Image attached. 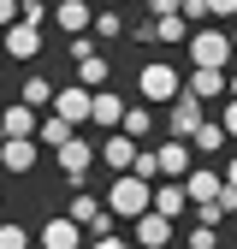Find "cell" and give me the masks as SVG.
<instances>
[{
  "mask_svg": "<svg viewBox=\"0 0 237 249\" xmlns=\"http://www.w3.org/2000/svg\"><path fill=\"white\" fill-rule=\"evenodd\" d=\"M136 89H142V101H148V107H160V101H172L178 89H184V77H178L172 59H148V66L136 71Z\"/></svg>",
  "mask_w": 237,
  "mask_h": 249,
  "instance_id": "3957f363",
  "label": "cell"
},
{
  "mask_svg": "<svg viewBox=\"0 0 237 249\" xmlns=\"http://www.w3.org/2000/svg\"><path fill=\"white\" fill-rule=\"evenodd\" d=\"M118 119H125V101L113 95V89H89V124H101V131H118Z\"/></svg>",
  "mask_w": 237,
  "mask_h": 249,
  "instance_id": "30bf717a",
  "label": "cell"
},
{
  "mask_svg": "<svg viewBox=\"0 0 237 249\" xmlns=\"http://www.w3.org/2000/svg\"><path fill=\"white\" fill-rule=\"evenodd\" d=\"M148 190H154L148 178H136V172H113V190H107V213H118V220H136V213L148 208Z\"/></svg>",
  "mask_w": 237,
  "mask_h": 249,
  "instance_id": "7a4b0ae2",
  "label": "cell"
},
{
  "mask_svg": "<svg viewBox=\"0 0 237 249\" xmlns=\"http://www.w3.org/2000/svg\"><path fill=\"white\" fill-rule=\"evenodd\" d=\"M53 160H59V178H66V184H71V190H77V184L89 178V166H95V142H83V137L71 131L66 142H59V148H53Z\"/></svg>",
  "mask_w": 237,
  "mask_h": 249,
  "instance_id": "277c9868",
  "label": "cell"
},
{
  "mask_svg": "<svg viewBox=\"0 0 237 249\" xmlns=\"http://www.w3.org/2000/svg\"><path fill=\"white\" fill-rule=\"evenodd\" d=\"M89 53H95V36H89V30H77V36H71V59H89Z\"/></svg>",
  "mask_w": 237,
  "mask_h": 249,
  "instance_id": "f546056e",
  "label": "cell"
},
{
  "mask_svg": "<svg viewBox=\"0 0 237 249\" xmlns=\"http://www.w3.org/2000/svg\"><path fill=\"white\" fill-rule=\"evenodd\" d=\"M95 154H101V160H107L113 172H131V160H136V137H125V131H113V137H107V142H101Z\"/></svg>",
  "mask_w": 237,
  "mask_h": 249,
  "instance_id": "2e32d148",
  "label": "cell"
},
{
  "mask_svg": "<svg viewBox=\"0 0 237 249\" xmlns=\"http://www.w3.org/2000/svg\"><path fill=\"white\" fill-rule=\"evenodd\" d=\"M220 124H225V137L237 142V95H225V113H220Z\"/></svg>",
  "mask_w": 237,
  "mask_h": 249,
  "instance_id": "1f68e13d",
  "label": "cell"
},
{
  "mask_svg": "<svg viewBox=\"0 0 237 249\" xmlns=\"http://www.w3.org/2000/svg\"><path fill=\"white\" fill-rule=\"evenodd\" d=\"M131 172L154 184V178H160V160H154V148H136V160H131Z\"/></svg>",
  "mask_w": 237,
  "mask_h": 249,
  "instance_id": "4316f807",
  "label": "cell"
},
{
  "mask_svg": "<svg viewBox=\"0 0 237 249\" xmlns=\"http://www.w3.org/2000/svg\"><path fill=\"white\" fill-rule=\"evenodd\" d=\"M36 124H42V113L36 107H6V113H0V137H36Z\"/></svg>",
  "mask_w": 237,
  "mask_h": 249,
  "instance_id": "e0dca14e",
  "label": "cell"
},
{
  "mask_svg": "<svg viewBox=\"0 0 237 249\" xmlns=\"http://www.w3.org/2000/svg\"><path fill=\"white\" fill-rule=\"evenodd\" d=\"M220 213H237V184H220V196H214Z\"/></svg>",
  "mask_w": 237,
  "mask_h": 249,
  "instance_id": "4dcf8cb0",
  "label": "cell"
},
{
  "mask_svg": "<svg viewBox=\"0 0 237 249\" xmlns=\"http://www.w3.org/2000/svg\"><path fill=\"white\" fill-rule=\"evenodd\" d=\"M6 53L18 59V66H24V59H36V53H42V24L12 18V24H6Z\"/></svg>",
  "mask_w": 237,
  "mask_h": 249,
  "instance_id": "52a82bcc",
  "label": "cell"
},
{
  "mask_svg": "<svg viewBox=\"0 0 237 249\" xmlns=\"http://www.w3.org/2000/svg\"><path fill=\"white\" fill-rule=\"evenodd\" d=\"M131 226H136V243H142V249H172V231H178L166 213H154V208H142Z\"/></svg>",
  "mask_w": 237,
  "mask_h": 249,
  "instance_id": "ba28073f",
  "label": "cell"
},
{
  "mask_svg": "<svg viewBox=\"0 0 237 249\" xmlns=\"http://www.w3.org/2000/svg\"><path fill=\"white\" fill-rule=\"evenodd\" d=\"M89 18H95V12H89V0H59V6H53V24L66 30V36L89 30Z\"/></svg>",
  "mask_w": 237,
  "mask_h": 249,
  "instance_id": "ac0fdd59",
  "label": "cell"
},
{
  "mask_svg": "<svg viewBox=\"0 0 237 249\" xmlns=\"http://www.w3.org/2000/svg\"><path fill=\"white\" fill-rule=\"evenodd\" d=\"M118 124H125V137H148V131H154V113H148V107H125V119H118Z\"/></svg>",
  "mask_w": 237,
  "mask_h": 249,
  "instance_id": "cb8c5ba5",
  "label": "cell"
},
{
  "mask_svg": "<svg viewBox=\"0 0 237 249\" xmlns=\"http://www.w3.org/2000/svg\"><path fill=\"white\" fill-rule=\"evenodd\" d=\"M0 249H30V231L24 226H0Z\"/></svg>",
  "mask_w": 237,
  "mask_h": 249,
  "instance_id": "f1b7e54d",
  "label": "cell"
},
{
  "mask_svg": "<svg viewBox=\"0 0 237 249\" xmlns=\"http://www.w3.org/2000/svg\"><path fill=\"white\" fill-rule=\"evenodd\" d=\"M225 95H237V71H231V77H225Z\"/></svg>",
  "mask_w": 237,
  "mask_h": 249,
  "instance_id": "8d00e7d4",
  "label": "cell"
},
{
  "mask_svg": "<svg viewBox=\"0 0 237 249\" xmlns=\"http://www.w3.org/2000/svg\"><path fill=\"white\" fill-rule=\"evenodd\" d=\"M231 53H237V42L220 24H196L190 30V66H231Z\"/></svg>",
  "mask_w": 237,
  "mask_h": 249,
  "instance_id": "6da1fadb",
  "label": "cell"
},
{
  "mask_svg": "<svg viewBox=\"0 0 237 249\" xmlns=\"http://www.w3.org/2000/svg\"><path fill=\"white\" fill-rule=\"evenodd\" d=\"M12 18H18V0H0V30H6Z\"/></svg>",
  "mask_w": 237,
  "mask_h": 249,
  "instance_id": "e575fe53",
  "label": "cell"
},
{
  "mask_svg": "<svg viewBox=\"0 0 237 249\" xmlns=\"http://www.w3.org/2000/svg\"><path fill=\"white\" fill-rule=\"evenodd\" d=\"M89 36H95V42H113V36H125L118 12H95V18H89Z\"/></svg>",
  "mask_w": 237,
  "mask_h": 249,
  "instance_id": "484cf974",
  "label": "cell"
},
{
  "mask_svg": "<svg viewBox=\"0 0 237 249\" xmlns=\"http://www.w3.org/2000/svg\"><path fill=\"white\" fill-rule=\"evenodd\" d=\"M83 243V226L71 220V213H59V220L42 226V249H77Z\"/></svg>",
  "mask_w": 237,
  "mask_h": 249,
  "instance_id": "9a60e30c",
  "label": "cell"
},
{
  "mask_svg": "<svg viewBox=\"0 0 237 249\" xmlns=\"http://www.w3.org/2000/svg\"><path fill=\"white\" fill-rule=\"evenodd\" d=\"M53 113L71 119V124H89V89L83 83H53Z\"/></svg>",
  "mask_w": 237,
  "mask_h": 249,
  "instance_id": "9c48e42d",
  "label": "cell"
},
{
  "mask_svg": "<svg viewBox=\"0 0 237 249\" xmlns=\"http://www.w3.org/2000/svg\"><path fill=\"white\" fill-rule=\"evenodd\" d=\"M71 131H77V124H71V119H59V113H48V119L36 124V142H48V148H59V142H66V137H71Z\"/></svg>",
  "mask_w": 237,
  "mask_h": 249,
  "instance_id": "ffe728a7",
  "label": "cell"
},
{
  "mask_svg": "<svg viewBox=\"0 0 237 249\" xmlns=\"http://www.w3.org/2000/svg\"><path fill=\"white\" fill-rule=\"evenodd\" d=\"M0 166L6 172H30L36 166V137H0Z\"/></svg>",
  "mask_w": 237,
  "mask_h": 249,
  "instance_id": "4fadbf2b",
  "label": "cell"
},
{
  "mask_svg": "<svg viewBox=\"0 0 237 249\" xmlns=\"http://www.w3.org/2000/svg\"><path fill=\"white\" fill-rule=\"evenodd\" d=\"M225 184H237V160H231V166H225Z\"/></svg>",
  "mask_w": 237,
  "mask_h": 249,
  "instance_id": "74e56055",
  "label": "cell"
},
{
  "mask_svg": "<svg viewBox=\"0 0 237 249\" xmlns=\"http://www.w3.org/2000/svg\"><path fill=\"white\" fill-rule=\"evenodd\" d=\"M148 208H154V213H166V220H178V213L190 208L184 178H172V184H160V178H154V190H148Z\"/></svg>",
  "mask_w": 237,
  "mask_h": 249,
  "instance_id": "8fae6325",
  "label": "cell"
},
{
  "mask_svg": "<svg viewBox=\"0 0 237 249\" xmlns=\"http://www.w3.org/2000/svg\"><path fill=\"white\" fill-rule=\"evenodd\" d=\"M107 71H113V66H107L101 53H89V59H77V83H83V89H101V83H107Z\"/></svg>",
  "mask_w": 237,
  "mask_h": 249,
  "instance_id": "44dd1931",
  "label": "cell"
},
{
  "mask_svg": "<svg viewBox=\"0 0 237 249\" xmlns=\"http://www.w3.org/2000/svg\"><path fill=\"white\" fill-rule=\"evenodd\" d=\"M148 12H178V0H142Z\"/></svg>",
  "mask_w": 237,
  "mask_h": 249,
  "instance_id": "d590c367",
  "label": "cell"
},
{
  "mask_svg": "<svg viewBox=\"0 0 237 249\" xmlns=\"http://www.w3.org/2000/svg\"><path fill=\"white\" fill-rule=\"evenodd\" d=\"M178 12H184V18H190V30H196V24H207V18H214V12H207V0H178Z\"/></svg>",
  "mask_w": 237,
  "mask_h": 249,
  "instance_id": "83f0119b",
  "label": "cell"
},
{
  "mask_svg": "<svg viewBox=\"0 0 237 249\" xmlns=\"http://www.w3.org/2000/svg\"><path fill=\"white\" fill-rule=\"evenodd\" d=\"M184 243H190V249H220V226H214V220H196V226L184 231Z\"/></svg>",
  "mask_w": 237,
  "mask_h": 249,
  "instance_id": "d4e9b609",
  "label": "cell"
},
{
  "mask_svg": "<svg viewBox=\"0 0 237 249\" xmlns=\"http://www.w3.org/2000/svg\"><path fill=\"white\" fill-rule=\"evenodd\" d=\"M154 160H160V178H184L196 166V148H190V137H166L154 148Z\"/></svg>",
  "mask_w": 237,
  "mask_h": 249,
  "instance_id": "8992f818",
  "label": "cell"
},
{
  "mask_svg": "<svg viewBox=\"0 0 237 249\" xmlns=\"http://www.w3.org/2000/svg\"><path fill=\"white\" fill-rule=\"evenodd\" d=\"M220 184H225V172H214V166H190V172H184L190 208H196V202H214V196H220Z\"/></svg>",
  "mask_w": 237,
  "mask_h": 249,
  "instance_id": "5bb4252c",
  "label": "cell"
},
{
  "mask_svg": "<svg viewBox=\"0 0 237 249\" xmlns=\"http://www.w3.org/2000/svg\"><path fill=\"white\" fill-rule=\"evenodd\" d=\"M231 42H237V36H231Z\"/></svg>",
  "mask_w": 237,
  "mask_h": 249,
  "instance_id": "ab89813d",
  "label": "cell"
},
{
  "mask_svg": "<svg viewBox=\"0 0 237 249\" xmlns=\"http://www.w3.org/2000/svg\"><path fill=\"white\" fill-rule=\"evenodd\" d=\"M89 249H131V243H125V237H118V231H101V237H95V243H89Z\"/></svg>",
  "mask_w": 237,
  "mask_h": 249,
  "instance_id": "d6a6232c",
  "label": "cell"
},
{
  "mask_svg": "<svg viewBox=\"0 0 237 249\" xmlns=\"http://www.w3.org/2000/svg\"><path fill=\"white\" fill-rule=\"evenodd\" d=\"M24 107H53V77H24Z\"/></svg>",
  "mask_w": 237,
  "mask_h": 249,
  "instance_id": "603a6c76",
  "label": "cell"
},
{
  "mask_svg": "<svg viewBox=\"0 0 237 249\" xmlns=\"http://www.w3.org/2000/svg\"><path fill=\"white\" fill-rule=\"evenodd\" d=\"M184 89H190L196 101H220V95H225V66H190Z\"/></svg>",
  "mask_w": 237,
  "mask_h": 249,
  "instance_id": "7c38bea8",
  "label": "cell"
},
{
  "mask_svg": "<svg viewBox=\"0 0 237 249\" xmlns=\"http://www.w3.org/2000/svg\"><path fill=\"white\" fill-rule=\"evenodd\" d=\"M225 142H231V137H225V124H220V119H202L196 131H190V148H196V154H220Z\"/></svg>",
  "mask_w": 237,
  "mask_h": 249,
  "instance_id": "d6986e66",
  "label": "cell"
},
{
  "mask_svg": "<svg viewBox=\"0 0 237 249\" xmlns=\"http://www.w3.org/2000/svg\"><path fill=\"white\" fill-rule=\"evenodd\" d=\"M202 119H207V101H196L190 89H178V95L166 101V137H190Z\"/></svg>",
  "mask_w": 237,
  "mask_h": 249,
  "instance_id": "5b68a950",
  "label": "cell"
},
{
  "mask_svg": "<svg viewBox=\"0 0 237 249\" xmlns=\"http://www.w3.org/2000/svg\"><path fill=\"white\" fill-rule=\"evenodd\" d=\"M18 6H42V0H18Z\"/></svg>",
  "mask_w": 237,
  "mask_h": 249,
  "instance_id": "f35d334b",
  "label": "cell"
},
{
  "mask_svg": "<svg viewBox=\"0 0 237 249\" xmlns=\"http://www.w3.org/2000/svg\"><path fill=\"white\" fill-rule=\"evenodd\" d=\"M101 213H107V208H101V202H95V196H83V190H77V196H71V220H77V226H83V231H95V220H101Z\"/></svg>",
  "mask_w": 237,
  "mask_h": 249,
  "instance_id": "7402d4cb",
  "label": "cell"
},
{
  "mask_svg": "<svg viewBox=\"0 0 237 249\" xmlns=\"http://www.w3.org/2000/svg\"><path fill=\"white\" fill-rule=\"evenodd\" d=\"M207 12H214V18H231V12H237V0H207Z\"/></svg>",
  "mask_w": 237,
  "mask_h": 249,
  "instance_id": "836d02e7",
  "label": "cell"
}]
</instances>
